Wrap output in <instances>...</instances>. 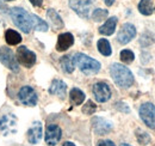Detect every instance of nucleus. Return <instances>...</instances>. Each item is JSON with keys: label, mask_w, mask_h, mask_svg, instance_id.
<instances>
[{"label": "nucleus", "mask_w": 155, "mask_h": 146, "mask_svg": "<svg viewBox=\"0 0 155 146\" xmlns=\"http://www.w3.org/2000/svg\"><path fill=\"white\" fill-rule=\"evenodd\" d=\"M98 146H116V145L111 140H101V141H99Z\"/></svg>", "instance_id": "nucleus-31"}, {"label": "nucleus", "mask_w": 155, "mask_h": 146, "mask_svg": "<svg viewBox=\"0 0 155 146\" xmlns=\"http://www.w3.org/2000/svg\"><path fill=\"white\" fill-rule=\"evenodd\" d=\"M98 50L99 53L104 56H110L112 54V49H111V44L106 38H100L97 43Z\"/></svg>", "instance_id": "nucleus-21"}, {"label": "nucleus", "mask_w": 155, "mask_h": 146, "mask_svg": "<svg viewBox=\"0 0 155 146\" xmlns=\"http://www.w3.org/2000/svg\"><path fill=\"white\" fill-rule=\"evenodd\" d=\"M74 44V36L71 33H64L61 34L58 37V43H56V50L58 52H66L68 48H71Z\"/></svg>", "instance_id": "nucleus-14"}, {"label": "nucleus", "mask_w": 155, "mask_h": 146, "mask_svg": "<svg viewBox=\"0 0 155 146\" xmlns=\"http://www.w3.org/2000/svg\"><path fill=\"white\" fill-rule=\"evenodd\" d=\"M0 62L12 72H19V64L17 57L7 47H0Z\"/></svg>", "instance_id": "nucleus-4"}, {"label": "nucleus", "mask_w": 155, "mask_h": 146, "mask_svg": "<svg viewBox=\"0 0 155 146\" xmlns=\"http://www.w3.org/2000/svg\"><path fill=\"white\" fill-rule=\"evenodd\" d=\"M93 95L99 103H105L111 98V89L106 83L99 82L93 85Z\"/></svg>", "instance_id": "nucleus-10"}, {"label": "nucleus", "mask_w": 155, "mask_h": 146, "mask_svg": "<svg viewBox=\"0 0 155 146\" xmlns=\"http://www.w3.org/2000/svg\"><path fill=\"white\" fill-rule=\"evenodd\" d=\"M60 64H61V67L63 70V72L66 73H72L75 68V65H74V60H73V56L72 55H64L61 57L60 60Z\"/></svg>", "instance_id": "nucleus-19"}, {"label": "nucleus", "mask_w": 155, "mask_h": 146, "mask_svg": "<svg viewBox=\"0 0 155 146\" xmlns=\"http://www.w3.org/2000/svg\"><path fill=\"white\" fill-rule=\"evenodd\" d=\"M71 9L81 18H88L93 7L92 0H69Z\"/></svg>", "instance_id": "nucleus-5"}, {"label": "nucleus", "mask_w": 155, "mask_h": 146, "mask_svg": "<svg viewBox=\"0 0 155 146\" xmlns=\"http://www.w3.org/2000/svg\"><path fill=\"white\" fill-rule=\"evenodd\" d=\"M154 146H155V145H154Z\"/></svg>", "instance_id": "nucleus-39"}, {"label": "nucleus", "mask_w": 155, "mask_h": 146, "mask_svg": "<svg viewBox=\"0 0 155 146\" xmlns=\"http://www.w3.org/2000/svg\"><path fill=\"white\" fill-rule=\"evenodd\" d=\"M5 40L7 42V44L10 46H16L21 42V36L17 31L12 30V29H8L6 33H5Z\"/></svg>", "instance_id": "nucleus-22"}, {"label": "nucleus", "mask_w": 155, "mask_h": 146, "mask_svg": "<svg viewBox=\"0 0 155 146\" xmlns=\"http://www.w3.org/2000/svg\"><path fill=\"white\" fill-rule=\"evenodd\" d=\"M10 16L12 22L19 28L20 30L25 34H29L32 29V22H31V15L25 11L21 7H12L10 10Z\"/></svg>", "instance_id": "nucleus-3"}, {"label": "nucleus", "mask_w": 155, "mask_h": 146, "mask_svg": "<svg viewBox=\"0 0 155 146\" xmlns=\"http://www.w3.org/2000/svg\"><path fill=\"white\" fill-rule=\"evenodd\" d=\"M47 17L50 20V23H51V25H53V28L55 30H60V29L63 28V20L61 19L60 15L54 9H49L47 11Z\"/></svg>", "instance_id": "nucleus-18"}, {"label": "nucleus", "mask_w": 155, "mask_h": 146, "mask_svg": "<svg viewBox=\"0 0 155 146\" xmlns=\"http://www.w3.org/2000/svg\"><path fill=\"white\" fill-rule=\"evenodd\" d=\"M18 98H19L21 104L28 106V107H35L38 101L36 91L34 90V88H31L29 85L20 88V90L18 91Z\"/></svg>", "instance_id": "nucleus-7"}, {"label": "nucleus", "mask_w": 155, "mask_h": 146, "mask_svg": "<svg viewBox=\"0 0 155 146\" xmlns=\"http://www.w3.org/2000/svg\"><path fill=\"white\" fill-rule=\"evenodd\" d=\"M0 11H1V12H4V13L7 11V10H6V7H5V6L1 4V0H0Z\"/></svg>", "instance_id": "nucleus-34"}, {"label": "nucleus", "mask_w": 155, "mask_h": 146, "mask_svg": "<svg viewBox=\"0 0 155 146\" xmlns=\"http://www.w3.org/2000/svg\"><path fill=\"white\" fill-rule=\"evenodd\" d=\"M17 116L13 114H6L0 119V130L4 135L15 134L17 132Z\"/></svg>", "instance_id": "nucleus-9"}, {"label": "nucleus", "mask_w": 155, "mask_h": 146, "mask_svg": "<svg viewBox=\"0 0 155 146\" xmlns=\"http://www.w3.org/2000/svg\"><path fill=\"white\" fill-rule=\"evenodd\" d=\"M135 135H136L137 141H138V144H141V145H148V144L152 141L150 135H149L147 132H144V130H142V129H140V128L135 130Z\"/></svg>", "instance_id": "nucleus-25"}, {"label": "nucleus", "mask_w": 155, "mask_h": 146, "mask_svg": "<svg viewBox=\"0 0 155 146\" xmlns=\"http://www.w3.org/2000/svg\"><path fill=\"white\" fill-rule=\"evenodd\" d=\"M16 57H17L18 64L23 65L26 68H30L36 64V54L31 52L30 49H28L25 46H21L17 49Z\"/></svg>", "instance_id": "nucleus-8"}, {"label": "nucleus", "mask_w": 155, "mask_h": 146, "mask_svg": "<svg viewBox=\"0 0 155 146\" xmlns=\"http://www.w3.org/2000/svg\"><path fill=\"white\" fill-rule=\"evenodd\" d=\"M116 109L119 110V111H122V113H125V114H128L130 109H129V107L125 104V103H123V102H117L116 103Z\"/></svg>", "instance_id": "nucleus-30"}, {"label": "nucleus", "mask_w": 155, "mask_h": 146, "mask_svg": "<svg viewBox=\"0 0 155 146\" xmlns=\"http://www.w3.org/2000/svg\"><path fill=\"white\" fill-rule=\"evenodd\" d=\"M62 138V129L58 125H49L45 130V143L50 146H55Z\"/></svg>", "instance_id": "nucleus-12"}, {"label": "nucleus", "mask_w": 155, "mask_h": 146, "mask_svg": "<svg viewBox=\"0 0 155 146\" xmlns=\"http://www.w3.org/2000/svg\"><path fill=\"white\" fill-rule=\"evenodd\" d=\"M107 16H109V11H107V10L97 9V10H94L93 13H92V19H93L94 22H101V20L107 18Z\"/></svg>", "instance_id": "nucleus-27"}, {"label": "nucleus", "mask_w": 155, "mask_h": 146, "mask_svg": "<svg viewBox=\"0 0 155 146\" xmlns=\"http://www.w3.org/2000/svg\"><path fill=\"white\" fill-rule=\"evenodd\" d=\"M30 2H31L34 6H36V7H39V6H42V4H43V0H30Z\"/></svg>", "instance_id": "nucleus-32"}, {"label": "nucleus", "mask_w": 155, "mask_h": 146, "mask_svg": "<svg viewBox=\"0 0 155 146\" xmlns=\"http://www.w3.org/2000/svg\"><path fill=\"white\" fill-rule=\"evenodd\" d=\"M42 125L41 122H35L28 130V140L30 144H37L42 139Z\"/></svg>", "instance_id": "nucleus-15"}, {"label": "nucleus", "mask_w": 155, "mask_h": 146, "mask_svg": "<svg viewBox=\"0 0 155 146\" xmlns=\"http://www.w3.org/2000/svg\"><path fill=\"white\" fill-rule=\"evenodd\" d=\"M140 117L144 125L150 129H155V106L153 103H143L140 107Z\"/></svg>", "instance_id": "nucleus-6"}, {"label": "nucleus", "mask_w": 155, "mask_h": 146, "mask_svg": "<svg viewBox=\"0 0 155 146\" xmlns=\"http://www.w3.org/2000/svg\"><path fill=\"white\" fill-rule=\"evenodd\" d=\"M117 22H118L117 17H111V18H109L100 28H99V34L105 35V36L112 35V34L115 33V30H116Z\"/></svg>", "instance_id": "nucleus-17"}, {"label": "nucleus", "mask_w": 155, "mask_h": 146, "mask_svg": "<svg viewBox=\"0 0 155 146\" xmlns=\"http://www.w3.org/2000/svg\"><path fill=\"white\" fill-rule=\"evenodd\" d=\"M31 22H32V28L37 31H48V24L43 19H41L36 15H31Z\"/></svg>", "instance_id": "nucleus-24"}, {"label": "nucleus", "mask_w": 155, "mask_h": 146, "mask_svg": "<svg viewBox=\"0 0 155 146\" xmlns=\"http://www.w3.org/2000/svg\"><path fill=\"white\" fill-rule=\"evenodd\" d=\"M154 42H155V38H154V35H153L152 33L146 31V33H143V34L141 35L140 43H141L142 47H149V46H152Z\"/></svg>", "instance_id": "nucleus-26"}, {"label": "nucleus", "mask_w": 155, "mask_h": 146, "mask_svg": "<svg viewBox=\"0 0 155 146\" xmlns=\"http://www.w3.org/2000/svg\"><path fill=\"white\" fill-rule=\"evenodd\" d=\"M62 146H75V145H74L73 143H71V141H66Z\"/></svg>", "instance_id": "nucleus-35"}, {"label": "nucleus", "mask_w": 155, "mask_h": 146, "mask_svg": "<svg viewBox=\"0 0 155 146\" xmlns=\"http://www.w3.org/2000/svg\"><path fill=\"white\" fill-rule=\"evenodd\" d=\"M119 146H131V145H129V144H125V143H123V144H120Z\"/></svg>", "instance_id": "nucleus-36"}, {"label": "nucleus", "mask_w": 155, "mask_h": 146, "mask_svg": "<svg viewBox=\"0 0 155 146\" xmlns=\"http://www.w3.org/2000/svg\"><path fill=\"white\" fill-rule=\"evenodd\" d=\"M104 2H105L106 6H112L114 2H115V0H104Z\"/></svg>", "instance_id": "nucleus-33"}, {"label": "nucleus", "mask_w": 155, "mask_h": 146, "mask_svg": "<svg viewBox=\"0 0 155 146\" xmlns=\"http://www.w3.org/2000/svg\"><path fill=\"white\" fill-rule=\"evenodd\" d=\"M66 91H67V85L62 80H58V79H55L53 80L50 88H49V93L50 95H56L60 98H64L66 96Z\"/></svg>", "instance_id": "nucleus-16"}, {"label": "nucleus", "mask_w": 155, "mask_h": 146, "mask_svg": "<svg viewBox=\"0 0 155 146\" xmlns=\"http://www.w3.org/2000/svg\"><path fill=\"white\" fill-rule=\"evenodd\" d=\"M73 60H74V65H77L79 67V70L82 73L87 74V75H91V74H96L100 71V62L90 57L88 55L82 54V53H77L73 56Z\"/></svg>", "instance_id": "nucleus-2"}, {"label": "nucleus", "mask_w": 155, "mask_h": 146, "mask_svg": "<svg viewBox=\"0 0 155 146\" xmlns=\"http://www.w3.org/2000/svg\"><path fill=\"white\" fill-rule=\"evenodd\" d=\"M96 110H97V107L92 101H87L86 104L82 107V113L86 115H92V114H94Z\"/></svg>", "instance_id": "nucleus-29"}, {"label": "nucleus", "mask_w": 155, "mask_h": 146, "mask_svg": "<svg viewBox=\"0 0 155 146\" xmlns=\"http://www.w3.org/2000/svg\"><path fill=\"white\" fill-rule=\"evenodd\" d=\"M138 11L143 16H150L154 11L153 1L152 0H141L138 2Z\"/></svg>", "instance_id": "nucleus-20"}, {"label": "nucleus", "mask_w": 155, "mask_h": 146, "mask_svg": "<svg viewBox=\"0 0 155 146\" xmlns=\"http://www.w3.org/2000/svg\"><path fill=\"white\" fill-rule=\"evenodd\" d=\"M4 1H13V0H4Z\"/></svg>", "instance_id": "nucleus-37"}, {"label": "nucleus", "mask_w": 155, "mask_h": 146, "mask_svg": "<svg viewBox=\"0 0 155 146\" xmlns=\"http://www.w3.org/2000/svg\"><path fill=\"white\" fill-rule=\"evenodd\" d=\"M154 11H155V9H154Z\"/></svg>", "instance_id": "nucleus-38"}, {"label": "nucleus", "mask_w": 155, "mask_h": 146, "mask_svg": "<svg viewBox=\"0 0 155 146\" xmlns=\"http://www.w3.org/2000/svg\"><path fill=\"white\" fill-rule=\"evenodd\" d=\"M136 36V28L130 24V23H125L122 25V29L119 30L118 35H117V41L120 44H127L129 43L134 37Z\"/></svg>", "instance_id": "nucleus-11"}, {"label": "nucleus", "mask_w": 155, "mask_h": 146, "mask_svg": "<svg viewBox=\"0 0 155 146\" xmlns=\"http://www.w3.org/2000/svg\"><path fill=\"white\" fill-rule=\"evenodd\" d=\"M110 73L114 82L119 88L128 89L134 84V75L131 71L120 64H112L110 67Z\"/></svg>", "instance_id": "nucleus-1"}, {"label": "nucleus", "mask_w": 155, "mask_h": 146, "mask_svg": "<svg viewBox=\"0 0 155 146\" xmlns=\"http://www.w3.org/2000/svg\"><path fill=\"white\" fill-rule=\"evenodd\" d=\"M120 60L124 64H131L135 60V54L129 49H124L120 52Z\"/></svg>", "instance_id": "nucleus-28"}, {"label": "nucleus", "mask_w": 155, "mask_h": 146, "mask_svg": "<svg viewBox=\"0 0 155 146\" xmlns=\"http://www.w3.org/2000/svg\"><path fill=\"white\" fill-rule=\"evenodd\" d=\"M69 97H71V102L74 106H80L85 101V93L81 91L80 89H78V88H73L71 90Z\"/></svg>", "instance_id": "nucleus-23"}, {"label": "nucleus", "mask_w": 155, "mask_h": 146, "mask_svg": "<svg viewBox=\"0 0 155 146\" xmlns=\"http://www.w3.org/2000/svg\"><path fill=\"white\" fill-rule=\"evenodd\" d=\"M92 126L93 130L97 133L98 135H104L107 134L109 132L112 130V123L103 117H93L92 119Z\"/></svg>", "instance_id": "nucleus-13"}]
</instances>
